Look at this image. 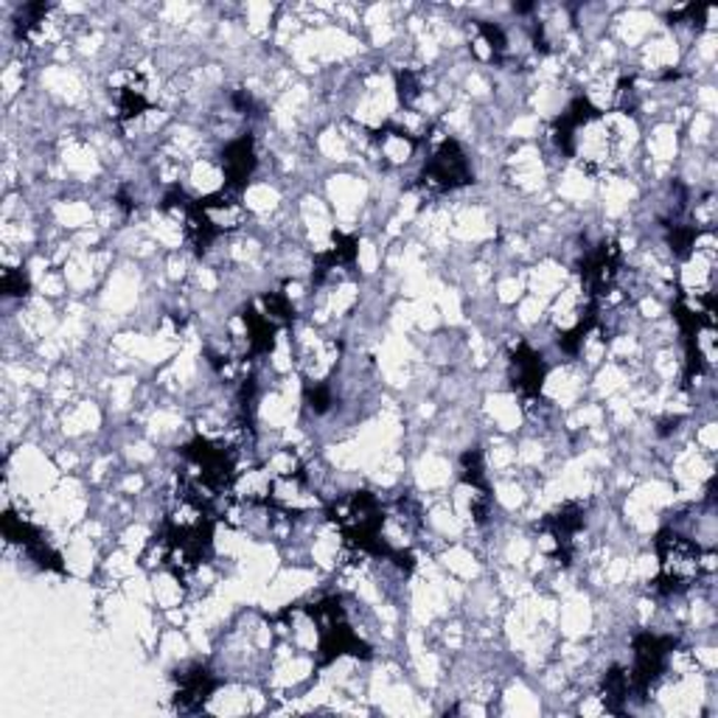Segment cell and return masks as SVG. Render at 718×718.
Masks as SVG:
<instances>
[{"instance_id":"6da1fadb","label":"cell","mask_w":718,"mask_h":718,"mask_svg":"<svg viewBox=\"0 0 718 718\" xmlns=\"http://www.w3.org/2000/svg\"><path fill=\"white\" fill-rule=\"evenodd\" d=\"M331 524L354 550L379 556V531L385 508L371 491H354L329 506Z\"/></svg>"},{"instance_id":"8fae6325","label":"cell","mask_w":718,"mask_h":718,"mask_svg":"<svg viewBox=\"0 0 718 718\" xmlns=\"http://www.w3.org/2000/svg\"><path fill=\"white\" fill-rule=\"evenodd\" d=\"M3 292L7 295H25L29 292V278L20 269H7L3 273Z\"/></svg>"},{"instance_id":"52a82bcc","label":"cell","mask_w":718,"mask_h":718,"mask_svg":"<svg viewBox=\"0 0 718 718\" xmlns=\"http://www.w3.org/2000/svg\"><path fill=\"white\" fill-rule=\"evenodd\" d=\"M511 382L528 401L539 399V394H542L544 360L528 343H519L511 351Z\"/></svg>"},{"instance_id":"277c9868","label":"cell","mask_w":718,"mask_h":718,"mask_svg":"<svg viewBox=\"0 0 718 718\" xmlns=\"http://www.w3.org/2000/svg\"><path fill=\"white\" fill-rule=\"evenodd\" d=\"M674 640L660 638V634H640L634 640V662L629 669L631 680V696H649L651 687L662 680L665 669H669V656L674 651Z\"/></svg>"},{"instance_id":"5b68a950","label":"cell","mask_w":718,"mask_h":718,"mask_svg":"<svg viewBox=\"0 0 718 718\" xmlns=\"http://www.w3.org/2000/svg\"><path fill=\"white\" fill-rule=\"evenodd\" d=\"M256 144H253L251 135H242L236 141L225 146L222 152V175H225V188L228 191H242L247 186V180L256 172Z\"/></svg>"},{"instance_id":"3957f363","label":"cell","mask_w":718,"mask_h":718,"mask_svg":"<svg viewBox=\"0 0 718 718\" xmlns=\"http://www.w3.org/2000/svg\"><path fill=\"white\" fill-rule=\"evenodd\" d=\"M468 183H472V169H468L466 152L461 150L455 137H444L432 152L430 163L424 166L421 186L427 191L444 195V191H455V188L468 186Z\"/></svg>"},{"instance_id":"30bf717a","label":"cell","mask_w":718,"mask_h":718,"mask_svg":"<svg viewBox=\"0 0 718 718\" xmlns=\"http://www.w3.org/2000/svg\"><path fill=\"white\" fill-rule=\"evenodd\" d=\"M396 88H399V101L405 107H412L421 96V79L412 70H399L396 74Z\"/></svg>"},{"instance_id":"7a4b0ae2","label":"cell","mask_w":718,"mask_h":718,"mask_svg":"<svg viewBox=\"0 0 718 718\" xmlns=\"http://www.w3.org/2000/svg\"><path fill=\"white\" fill-rule=\"evenodd\" d=\"M656 559H660V575H656V593L680 595L699 582L705 559L699 544L676 531H662L656 537Z\"/></svg>"},{"instance_id":"8992f818","label":"cell","mask_w":718,"mask_h":718,"mask_svg":"<svg viewBox=\"0 0 718 718\" xmlns=\"http://www.w3.org/2000/svg\"><path fill=\"white\" fill-rule=\"evenodd\" d=\"M175 685L177 710L195 713L202 710V705L211 699L217 682H213L211 671L202 669V665H188V669H183L180 674L175 676Z\"/></svg>"},{"instance_id":"9c48e42d","label":"cell","mask_w":718,"mask_h":718,"mask_svg":"<svg viewBox=\"0 0 718 718\" xmlns=\"http://www.w3.org/2000/svg\"><path fill=\"white\" fill-rule=\"evenodd\" d=\"M631 696V680H629V669H620V665H615V669H609V674H606L604 680V707L609 713H623V705L629 702Z\"/></svg>"},{"instance_id":"ba28073f","label":"cell","mask_w":718,"mask_h":718,"mask_svg":"<svg viewBox=\"0 0 718 718\" xmlns=\"http://www.w3.org/2000/svg\"><path fill=\"white\" fill-rule=\"evenodd\" d=\"M374 141H376V146L382 150V155L388 157L390 163L407 161V157L412 155V150H416V135H410V132L401 130V126H394V124L376 132Z\"/></svg>"}]
</instances>
